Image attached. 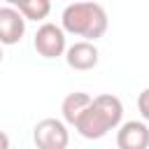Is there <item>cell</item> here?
Here are the masks:
<instances>
[{"label":"cell","instance_id":"6da1fadb","mask_svg":"<svg viewBox=\"0 0 149 149\" xmlns=\"http://www.w3.org/2000/svg\"><path fill=\"white\" fill-rule=\"evenodd\" d=\"M121 119H123V102L112 93H102L91 98L88 107L77 116L72 126L84 140H100L109 130H114L121 123Z\"/></svg>","mask_w":149,"mask_h":149},{"label":"cell","instance_id":"7a4b0ae2","mask_svg":"<svg viewBox=\"0 0 149 149\" xmlns=\"http://www.w3.org/2000/svg\"><path fill=\"white\" fill-rule=\"evenodd\" d=\"M107 26H109V19H107L105 7L93 0L72 2L61 14V28L65 33L91 40V42L100 40L107 33Z\"/></svg>","mask_w":149,"mask_h":149},{"label":"cell","instance_id":"3957f363","mask_svg":"<svg viewBox=\"0 0 149 149\" xmlns=\"http://www.w3.org/2000/svg\"><path fill=\"white\" fill-rule=\"evenodd\" d=\"M33 142L40 149H65L70 144L68 126L61 119H42L33 128Z\"/></svg>","mask_w":149,"mask_h":149},{"label":"cell","instance_id":"277c9868","mask_svg":"<svg viewBox=\"0 0 149 149\" xmlns=\"http://www.w3.org/2000/svg\"><path fill=\"white\" fill-rule=\"evenodd\" d=\"M33 47L42 58H58L63 56L68 42H65V30L56 23H42L33 37Z\"/></svg>","mask_w":149,"mask_h":149},{"label":"cell","instance_id":"5b68a950","mask_svg":"<svg viewBox=\"0 0 149 149\" xmlns=\"http://www.w3.org/2000/svg\"><path fill=\"white\" fill-rule=\"evenodd\" d=\"M114 130H116L119 149H147L149 147V126L144 119L121 121Z\"/></svg>","mask_w":149,"mask_h":149},{"label":"cell","instance_id":"8992f818","mask_svg":"<svg viewBox=\"0 0 149 149\" xmlns=\"http://www.w3.org/2000/svg\"><path fill=\"white\" fill-rule=\"evenodd\" d=\"M26 35V19L23 14L12 7V5H5L0 7V44L2 47H12V44H19Z\"/></svg>","mask_w":149,"mask_h":149},{"label":"cell","instance_id":"52a82bcc","mask_svg":"<svg viewBox=\"0 0 149 149\" xmlns=\"http://www.w3.org/2000/svg\"><path fill=\"white\" fill-rule=\"evenodd\" d=\"M63 56H65V63L72 70H79V72L93 70L98 65V61H100V51L91 40H81V42H74V44L65 47Z\"/></svg>","mask_w":149,"mask_h":149},{"label":"cell","instance_id":"ba28073f","mask_svg":"<svg viewBox=\"0 0 149 149\" xmlns=\"http://www.w3.org/2000/svg\"><path fill=\"white\" fill-rule=\"evenodd\" d=\"M88 102H91V95L88 93H84V91H74V93H68L65 98H63V102H61V114H63V121L65 123H74L77 121V116L88 107Z\"/></svg>","mask_w":149,"mask_h":149},{"label":"cell","instance_id":"9c48e42d","mask_svg":"<svg viewBox=\"0 0 149 149\" xmlns=\"http://www.w3.org/2000/svg\"><path fill=\"white\" fill-rule=\"evenodd\" d=\"M16 9L23 14L26 21H42L51 12V0H21Z\"/></svg>","mask_w":149,"mask_h":149},{"label":"cell","instance_id":"30bf717a","mask_svg":"<svg viewBox=\"0 0 149 149\" xmlns=\"http://www.w3.org/2000/svg\"><path fill=\"white\" fill-rule=\"evenodd\" d=\"M137 109H140V116L147 121V119H149V88H142V91H140V98H137Z\"/></svg>","mask_w":149,"mask_h":149},{"label":"cell","instance_id":"8fae6325","mask_svg":"<svg viewBox=\"0 0 149 149\" xmlns=\"http://www.w3.org/2000/svg\"><path fill=\"white\" fill-rule=\"evenodd\" d=\"M7 147H9V137L0 130V149H7Z\"/></svg>","mask_w":149,"mask_h":149},{"label":"cell","instance_id":"7c38bea8","mask_svg":"<svg viewBox=\"0 0 149 149\" xmlns=\"http://www.w3.org/2000/svg\"><path fill=\"white\" fill-rule=\"evenodd\" d=\"M5 2H7V5H12V7H16V5L21 2V0H5Z\"/></svg>","mask_w":149,"mask_h":149},{"label":"cell","instance_id":"4fadbf2b","mask_svg":"<svg viewBox=\"0 0 149 149\" xmlns=\"http://www.w3.org/2000/svg\"><path fill=\"white\" fill-rule=\"evenodd\" d=\"M0 63H2V44H0Z\"/></svg>","mask_w":149,"mask_h":149}]
</instances>
